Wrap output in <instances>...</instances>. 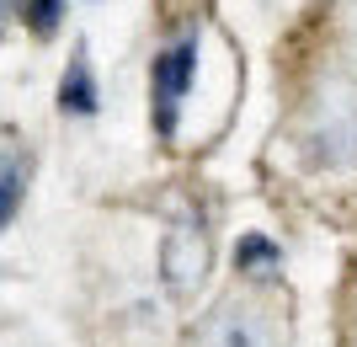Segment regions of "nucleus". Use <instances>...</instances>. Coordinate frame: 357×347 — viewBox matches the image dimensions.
<instances>
[{"instance_id":"nucleus-1","label":"nucleus","mask_w":357,"mask_h":347,"mask_svg":"<svg viewBox=\"0 0 357 347\" xmlns=\"http://www.w3.org/2000/svg\"><path fill=\"white\" fill-rule=\"evenodd\" d=\"M181 347H278V320L251 294H224L181 332Z\"/></svg>"},{"instance_id":"nucleus-2","label":"nucleus","mask_w":357,"mask_h":347,"mask_svg":"<svg viewBox=\"0 0 357 347\" xmlns=\"http://www.w3.org/2000/svg\"><path fill=\"white\" fill-rule=\"evenodd\" d=\"M208 225L197 219V214H176L171 219V230H165V246H160V272H165V288L176 294V300H187V294H197V283L208 278Z\"/></svg>"},{"instance_id":"nucleus-3","label":"nucleus","mask_w":357,"mask_h":347,"mask_svg":"<svg viewBox=\"0 0 357 347\" xmlns=\"http://www.w3.org/2000/svg\"><path fill=\"white\" fill-rule=\"evenodd\" d=\"M192 75H197V38H176V43L155 59V70H149L155 128H160L165 139L176 134V123H181V102H187V91H192Z\"/></svg>"},{"instance_id":"nucleus-4","label":"nucleus","mask_w":357,"mask_h":347,"mask_svg":"<svg viewBox=\"0 0 357 347\" xmlns=\"http://www.w3.org/2000/svg\"><path fill=\"white\" fill-rule=\"evenodd\" d=\"M27 171H32L27 139L16 134V128H0V230L16 219L22 198H27Z\"/></svg>"},{"instance_id":"nucleus-5","label":"nucleus","mask_w":357,"mask_h":347,"mask_svg":"<svg viewBox=\"0 0 357 347\" xmlns=\"http://www.w3.org/2000/svg\"><path fill=\"white\" fill-rule=\"evenodd\" d=\"M59 107L64 112H96V80H91L86 54L70 59V75H64V86H59Z\"/></svg>"},{"instance_id":"nucleus-6","label":"nucleus","mask_w":357,"mask_h":347,"mask_svg":"<svg viewBox=\"0 0 357 347\" xmlns=\"http://www.w3.org/2000/svg\"><path fill=\"white\" fill-rule=\"evenodd\" d=\"M16 11H22V22H27L38 38H48V32L64 22V0H16Z\"/></svg>"},{"instance_id":"nucleus-7","label":"nucleus","mask_w":357,"mask_h":347,"mask_svg":"<svg viewBox=\"0 0 357 347\" xmlns=\"http://www.w3.org/2000/svg\"><path fill=\"white\" fill-rule=\"evenodd\" d=\"M0 32H6V0H0Z\"/></svg>"}]
</instances>
